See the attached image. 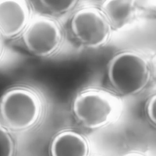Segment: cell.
Returning a JSON list of instances; mask_svg holds the SVG:
<instances>
[{
    "label": "cell",
    "instance_id": "cell-1",
    "mask_svg": "<svg viewBox=\"0 0 156 156\" xmlns=\"http://www.w3.org/2000/svg\"><path fill=\"white\" fill-rule=\"evenodd\" d=\"M107 75L110 84L116 91L123 95H133L143 90L148 83L150 67L141 54L124 51L112 58Z\"/></svg>",
    "mask_w": 156,
    "mask_h": 156
},
{
    "label": "cell",
    "instance_id": "cell-2",
    "mask_svg": "<svg viewBox=\"0 0 156 156\" xmlns=\"http://www.w3.org/2000/svg\"><path fill=\"white\" fill-rule=\"evenodd\" d=\"M40 112L38 96L25 88H12L0 100L1 116L5 124L13 130H23L32 126Z\"/></svg>",
    "mask_w": 156,
    "mask_h": 156
},
{
    "label": "cell",
    "instance_id": "cell-3",
    "mask_svg": "<svg viewBox=\"0 0 156 156\" xmlns=\"http://www.w3.org/2000/svg\"><path fill=\"white\" fill-rule=\"evenodd\" d=\"M116 96L102 90H88L78 94L73 104V111L85 127L96 129L107 124L118 107Z\"/></svg>",
    "mask_w": 156,
    "mask_h": 156
},
{
    "label": "cell",
    "instance_id": "cell-4",
    "mask_svg": "<svg viewBox=\"0 0 156 156\" xmlns=\"http://www.w3.org/2000/svg\"><path fill=\"white\" fill-rule=\"evenodd\" d=\"M62 38L61 28L53 19L40 15L32 20L23 34L27 50L34 55L44 57L55 52Z\"/></svg>",
    "mask_w": 156,
    "mask_h": 156
},
{
    "label": "cell",
    "instance_id": "cell-5",
    "mask_svg": "<svg viewBox=\"0 0 156 156\" xmlns=\"http://www.w3.org/2000/svg\"><path fill=\"white\" fill-rule=\"evenodd\" d=\"M71 29L80 42L92 48L104 45L111 33L107 20L101 10L95 7H85L77 11L71 19Z\"/></svg>",
    "mask_w": 156,
    "mask_h": 156
},
{
    "label": "cell",
    "instance_id": "cell-6",
    "mask_svg": "<svg viewBox=\"0 0 156 156\" xmlns=\"http://www.w3.org/2000/svg\"><path fill=\"white\" fill-rule=\"evenodd\" d=\"M30 8L24 0H0V34L13 37L24 30L30 22Z\"/></svg>",
    "mask_w": 156,
    "mask_h": 156
},
{
    "label": "cell",
    "instance_id": "cell-7",
    "mask_svg": "<svg viewBox=\"0 0 156 156\" xmlns=\"http://www.w3.org/2000/svg\"><path fill=\"white\" fill-rule=\"evenodd\" d=\"M101 11L111 27L120 29L135 17L136 2L133 0H107L102 4Z\"/></svg>",
    "mask_w": 156,
    "mask_h": 156
},
{
    "label": "cell",
    "instance_id": "cell-8",
    "mask_svg": "<svg viewBox=\"0 0 156 156\" xmlns=\"http://www.w3.org/2000/svg\"><path fill=\"white\" fill-rule=\"evenodd\" d=\"M88 146L80 134L71 130L58 134L51 145V156H87Z\"/></svg>",
    "mask_w": 156,
    "mask_h": 156
},
{
    "label": "cell",
    "instance_id": "cell-9",
    "mask_svg": "<svg viewBox=\"0 0 156 156\" xmlns=\"http://www.w3.org/2000/svg\"><path fill=\"white\" fill-rule=\"evenodd\" d=\"M41 5L51 13L55 15H60L65 13L71 9L75 6L77 1L75 0H67V1H40Z\"/></svg>",
    "mask_w": 156,
    "mask_h": 156
},
{
    "label": "cell",
    "instance_id": "cell-10",
    "mask_svg": "<svg viewBox=\"0 0 156 156\" xmlns=\"http://www.w3.org/2000/svg\"><path fill=\"white\" fill-rule=\"evenodd\" d=\"M13 142L7 130L0 125V156H13Z\"/></svg>",
    "mask_w": 156,
    "mask_h": 156
},
{
    "label": "cell",
    "instance_id": "cell-11",
    "mask_svg": "<svg viewBox=\"0 0 156 156\" xmlns=\"http://www.w3.org/2000/svg\"><path fill=\"white\" fill-rule=\"evenodd\" d=\"M155 103H156V96L153 95L149 99L146 105V112L147 116L150 120L155 124L156 121L155 117Z\"/></svg>",
    "mask_w": 156,
    "mask_h": 156
},
{
    "label": "cell",
    "instance_id": "cell-12",
    "mask_svg": "<svg viewBox=\"0 0 156 156\" xmlns=\"http://www.w3.org/2000/svg\"><path fill=\"white\" fill-rule=\"evenodd\" d=\"M123 156H145V155L139 153H136V152H131V153L127 154Z\"/></svg>",
    "mask_w": 156,
    "mask_h": 156
},
{
    "label": "cell",
    "instance_id": "cell-13",
    "mask_svg": "<svg viewBox=\"0 0 156 156\" xmlns=\"http://www.w3.org/2000/svg\"><path fill=\"white\" fill-rule=\"evenodd\" d=\"M0 50H1V41H0Z\"/></svg>",
    "mask_w": 156,
    "mask_h": 156
}]
</instances>
